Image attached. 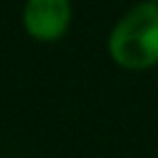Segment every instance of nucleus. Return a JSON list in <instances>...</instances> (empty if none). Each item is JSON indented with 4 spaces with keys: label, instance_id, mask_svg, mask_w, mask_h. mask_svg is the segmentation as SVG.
I'll list each match as a JSON object with an SVG mask.
<instances>
[{
    "label": "nucleus",
    "instance_id": "nucleus-2",
    "mask_svg": "<svg viewBox=\"0 0 158 158\" xmlns=\"http://www.w3.org/2000/svg\"><path fill=\"white\" fill-rule=\"evenodd\" d=\"M72 22L69 0H26L22 11L24 31L44 44L61 39Z\"/></svg>",
    "mask_w": 158,
    "mask_h": 158
},
{
    "label": "nucleus",
    "instance_id": "nucleus-1",
    "mask_svg": "<svg viewBox=\"0 0 158 158\" xmlns=\"http://www.w3.org/2000/svg\"><path fill=\"white\" fill-rule=\"evenodd\" d=\"M108 54L123 69H149L158 65V2L134 5L110 31Z\"/></svg>",
    "mask_w": 158,
    "mask_h": 158
},
{
    "label": "nucleus",
    "instance_id": "nucleus-3",
    "mask_svg": "<svg viewBox=\"0 0 158 158\" xmlns=\"http://www.w3.org/2000/svg\"><path fill=\"white\" fill-rule=\"evenodd\" d=\"M152 2H158V0H152Z\"/></svg>",
    "mask_w": 158,
    "mask_h": 158
}]
</instances>
